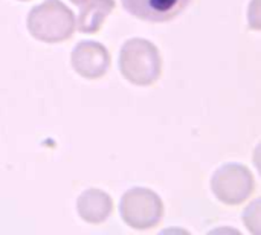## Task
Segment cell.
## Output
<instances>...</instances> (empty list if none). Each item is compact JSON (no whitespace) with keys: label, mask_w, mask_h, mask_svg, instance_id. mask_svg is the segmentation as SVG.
I'll return each mask as SVG.
<instances>
[{"label":"cell","mask_w":261,"mask_h":235,"mask_svg":"<svg viewBox=\"0 0 261 235\" xmlns=\"http://www.w3.org/2000/svg\"><path fill=\"white\" fill-rule=\"evenodd\" d=\"M119 69L130 83L151 86L162 73V58L158 47L148 40L132 38L121 49Z\"/></svg>","instance_id":"1"},{"label":"cell","mask_w":261,"mask_h":235,"mask_svg":"<svg viewBox=\"0 0 261 235\" xmlns=\"http://www.w3.org/2000/svg\"><path fill=\"white\" fill-rule=\"evenodd\" d=\"M26 23L31 35L44 43L64 41L75 31V17L60 0H46L32 8Z\"/></svg>","instance_id":"2"},{"label":"cell","mask_w":261,"mask_h":235,"mask_svg":"<svg viewBox=\"0 0 261 235\" xmlns=\"http://www.w3.org/2000/svg\"><path fill=\"white\" fill-rule=\"evenodd\" d=\"M119 211L128 226L135 229H150L161 222L164 203L151 190L133 188L122 196Z\"/></svg>","instance_id":"3"},{"label":"cell","mask_w":261,"mask_h":235,"mask_svg":"<svg viewBox=\"0 0 261 235\" xmlns=\"http://www.w3.org/2000/svg\"><path fill=\"white\" fill-rule=\"evenodd\" d=\"M211 190L226 205H240L255 190L252 173L240 164H228L219 168L211 179Z\"/></svg>","instance_id":"4"},{"label":"cell","mask_w":261,"mask_h":235,"mask_svg":"<svg viewBox=\"0 0 261 235\" xmlns=\"http://www.w3.org/2000/svg\"><path fill=\"white\" fill-rule=\"evenodd\" d=\"M72 66L83 78L96 80L107 73L110 67V54L101 43L81 41L72 52Z\"/></svg>","instance_id":"5"},{"label":"cell","mask_w":261,"mask_h":235,"mask_svg":"<svg viewBox=\"0 0 261 235\" xmlns=\"http://www.w3.org/2000/svg\"><path fill=\"white\" fill-rule=\"evenodd\" d=\"M190 3L191 0H122L124 8L132 15L154 23L176 18Z\"/></svg>","instance_id":"6"},{"label":"cell","mask_w":261,"mask_h":235,"mask_svg":"<svg viewBox=\"0 0 261 235\" xmlns=\"http://www.w3.org/2000/svg\"><path fill=\"white\" fill-rule=\"evenodd\" d=\"M80 217L87 223H102L113 211V202L110 196L101 190H86L76 202Z\"/></svg>","instance_id":"7"},{"label":"cell","mask_w":261,"mask_h":235,"mask_svg":"<svg viewBox=\"0 0 261 235\" xmlns=\"http://www.w3.org/2000/svg\"><path fill=\"white\" fill-rule=\"evenodd\" d=\"M84 5V3H83ZM115 0H87L78 15V31L84 34H95L101 29L107 15L113 11Z\"/></svg>","instance_id":"8"},{"label":"cell","mask_w":261,"mask_h":235,"mask_svg":"<svg viewBox=\"0 0 261 235\" xmlns=\"http://www.w3.org/2000/svg\"><path fill=\"white\" fill-rule=\"evenodd\" d=\"M245 222H246V226L248 229H251L254 234H258L260 229L257 228L260 225V202H254L248 210H246V214H245Z\"/></svg>","instance_id":"9"},{"label":"cell","mask_w":261,"mask_h":235,"mask_svg":"<svg viewBox=\"0 0 261 235\" xmlns=\"http://www.w3.org/2000/svg\"><path fill=\"white\" fill-rule=\"evenodd\" d=\"M72 3H75V5H83V3H86L87 0H70Z\"/></svg>","instance_id":"10"}]
</instances>
